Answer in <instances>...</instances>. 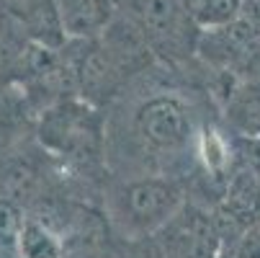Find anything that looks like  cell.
<instances>
[{"label": "cell", "mask_w": 260, "mask_h": 258, "mask_svg": "<svg viewBox=\"0 0 260 258\" xmlns=\"http://www.w3.org/2000/svg\"><path fill=\"white\" fill-rule=\"evenodd\" d=\"M183 186L170 176L126 178L108 194L111 219L132 240L152 238L183 207Z\"/></svg>", "instance_id": "obj_1"}, {"label": "cell", "mask_w": 260, "mask_h": 258, "mask_svg": "<svg viewBox=\"0 0 260 258\" xmlns=\"http://www.w3.org/2000/svg\"><path fill=\"white\" fill-rule=\"evenodd\" d=\"M132 129L142 150L152 158L178 160L196 147V124L188 103L175 93L144 98L132 114Z\"/></svg>", "instance_id": "obj_2"}, {"label": "cell", "mask_w": 260, "mask_h": 258, "mask_svg": "<svg viewBox=\"0 0 260 258\" xmlns=\"http://www.w3.org/2000/svg\"><path fill=\"white\" fill-rule=\"evenodd\" d=\"M39 139L57 158L85 163L101 155L103 119L85 98H59L42 111Z\"/></svg>", "instance_id": "obj_3"}, {"label": "cell", "mask_w": 260, "mask_h": 258, "mask_svg": "<svg viewBox=\"0 0 260 258\" xmlns=\"http://www.w3.org/2000/svg\"><path fill=\"white\" fill-rule=\"evenodd\" d=\"M0 39L11 60L26 44L62 49L70 36L57 0H0Z\"/></svg>", "instance_id": "obj_4"}, {"label": "cell", "mask_w": 260, "mask_h": 258, "mask_svg": "<svg viewBox=\"0 0 260 258\" xmlns=\"http://www.w3.org/2000/svg\"><path fill=\"white\" fill-rule=\"evenodd\" d=\"M152 240L165 258H216L224 248L214 212L193 202H183Z\"/></svg>", "instance_id": "obj_5"}, {"label": "cell", "mask_w": 260, "mask_h": 258, "mask_svg": "<svg viewBox=\"0 0 260 258\" xmlns=\"http://www.w3.org/2000/svg\"><path fill=\"white\" fill-rule=\"evenodd\" d=\"M196 54L216 72H242L252 70L260 60V23L240 16L237 21L216 28H201L196 39Z\"/></svg>", "instance_id": "obj_6"}, {"label": "cell", "mask_w": 260, "mask_h": 258, "mask_svg": "<svg viewBox=\"0 0 260 258\" xmlns=\"http://www.w3.org/2000/svg\"><path fill=\"white\" fill-rule=\"evenodd\" d=\"M134 18L144 28L155 54L183 57L188 44L196 49V39H188V28H199L183 0H132ZM191 54V52H188Z\"/></svg>", "instance_id": "obj_7"}, {"label": "cell", "mask_w": 260, "mask_h": 258, "mask_svg": "<svg viewBox=\"0 0 260 258\" xmlns=\"http://www.w3.org/2000/svg\"><path fill=\"white\" fill-rule=\"evenodd\" d=\"M98 42L103 52L108 54L111 65L121 75V80L129 75H137V72H147V67H152L157 60L144 28L139 26L134 16L116 13L111 18V23L98 34Z\"/></svg>", "instance_id": "obj_8"}, {"label": "cell", "mask_w": 260, "mask_h": 258, "mask_svg": "<svg viewBox=\"0 0 260 258\" xmlns=\"http://www.w3.org/2000/svg\"><path fill=\"white\" fill-rule=\"evenodd\" d=\"M70 39H95L116 16L114 0H57Z\"/></svg>", "instance_id": "obj_9"}, {"label": "cell", "mask_w": 260, "mask_h": 258, "mask_svg": "<svg viewBox=\"0 0 260 258\" xmlns=\"http://www.w3.org/2000/svg\"><path fill=\"white\" fill-rule=\"evenodd\" d=\"M227 124L240 137H260V83L240 80L221 103Z\"/></svg>", "instance_id": "obj_10"}, {"label": "cell", "mask_w": 260, "mask_h": 258, "mask_svg": "<svg viewBox=\"0 0 260 258\" xmlns=\"http://www.w3.org/2000/svg\"><path fill=\"white\" fill-rule=\"evenodd\" d=\"M193 155L201 163L204 173L214 181L224 178L232 163V147L230 142L221 137L214 127H204L196 132V147H193Z\"/></svg>", "instance_id": "obj_11"}, {"label": "cell", "mask_w": 260, "mask_h": 258, "mask_svg": "<svg viewBox=\"0 0 260 258\" xmlns=\"http://www.w3.org/2000/svg\"><path fill=\"white\" fill-rule=\"evenodd\" d=\"M18 258H64V243L42 222L26 219L16 238Z\"/></svg>", "instance_id": "obj_12"}, {"label": "cell", "mask_w": 260, "mask_h": 258, "mask_svg": "<svg viewBox=\"0 0 260 258\" xmlns=\"http://www.w3.org/2000/svg\"><path fill=\"white\" fill-rule=\"evenodd\" d=\"M245 3L247 0H196L191 16L199 28H216L245 16Z\"/></svg>", "instance_id": "obj_13"}, {"label": "cell", "mask_w": 260, "mask_h": 258, "mask_svg": "<svg viewBox=\"0 0 260 258\" xmlns=\"http://www.w3.org/2000/svg\"><path fill=\"white\" fill-rule=\"evenodd\" d=\"M23 222H26V217H23L21 207L8 196H0V238L16 243Z\"/></svg>", "instance_id": "obj_14"}, {"label": "cell", "mask_w": 260, "mask_h": 258, "mask_svg": "<svg viewBox=\"0 0 260 258\" xmlns=\"http://www.w3.org/2000/svg\"><path fill=\"white\" fill-rule=\"evenodd\" d=\"M235 258H260V219L252 222L232 245Z\"/></svg>", "instance_id": "obj_15"}, {"label": "cell", "mask_w": 260, "mask_h": 258, "mask_svg": "<svg viewBox=\"0 0 260 258\" xmlns=\"http://www.w3.org/2000/svg\"><path fill=\"white\" fill-rule=\"evenodd\" d=\"M139 258H165V255L160 253V248H157V245H155V240H152V245L147 248V253H144V255H139Z\"/></svg>", "instance_id": "obj_16"}, {"label": "cell", "mask_w": 260, "mask_h": 258, "mask_svg": "<svg viewBox=\"0 0 260 258\" xmlns=\"http://www.w3.org/2000/svg\"><path fill=\"white\" fill-rule=\"evenodd\" d=\"M6 67H8V49H6L3 39H0V72H3Z\"/></svg>", "instance_id": "obj_17"}, {"label": "cell", "mask_w": 260, "mask_h": 258, "mask_svg": "<svg viewBox=\"0 0 260 258\" xmlns=\"http://www.w3.org/2000/svg\"><path fill=\"white\" fill-rule=\"evenodd\" d=\"M216 258H235V253H232V248H230V245H224V248H221V253H219Z\"/></svg>", "instance_id": "obj_18"}]
</instances>
